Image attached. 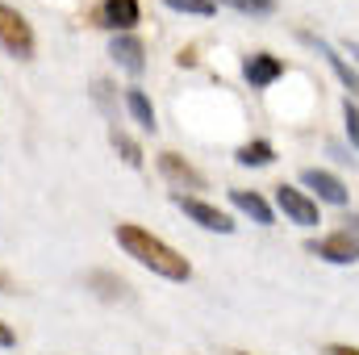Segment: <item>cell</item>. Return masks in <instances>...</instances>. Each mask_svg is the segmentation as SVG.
<instances>
[{
	"mask_svg": "<svg viewBox=\"0 0 359 355\" xmlns=\"http://www.w3.org/2000/svg\"><path fill=\"white\" fill-rule=\"evenodd\" d=\"M113 239H117V247L130 255V260H138L142 267H151L155 276H163V280H188L192 276V264L180 255L172 243H163V239H155L147 226H138V222H117V230H113Z\"/></svg>",
	"mask_w": 359,
	"mask_h": 355,
	"instance_id": "cell-1",
	"label": "cell"
},
{
	"mask_svg": "<svg viewBox=\"0 0 359 355\" xmlns=\"http://www.w3.org/2000/svg\"><path fill=\"white\" fill-rule=\"evenodd\" d=\"M305 251L318 255V260H326V264H339V267L359 264V217H347L339 230H330L322 239H309Z\"/></svg>",
	"mask_w": 359,
	"mask_h": 355,
	"instance_id": "cell-2",
	"label": "cell"
},
{
	"mask_svg": "<svg viewBox=\"0 0 359 355\" xmlns=\"http://www.w3.org/2000/svg\"><path fill=\"white\" fill-rule=\"evenodd\" d=\"M0 51L29 63L38 55V38H34V25L13 8V4H0Z\"/></svg>",
	"mask_w": 359,
	"mask_h": 355,
	"instance_id": "cell-3",
	"label": "cell"
},
{
	"mask_svg": "<svg viewBox=\"0 0 359 355\" xmlns=\"http://www.w3.org/2000/svg\"><path fill=\"white\" fill-rule=\"evenodd\" d=\"M138 17H142V4H138V0H100V4L88 13L92 25L113 29V34H134Z\"/></svg>",
	"mask_w": 359,
	"mask_h": 355,
	"instance_id": "cell-4",
	"label": "cell"
},
{
	"mask_svg": "<svg viewBox=\"0 0 359 355\" xmlns=\"http://www.w3.org/2000/svg\"><path fill=\"white\" fill-rule=\"evenodd\" d=\"M176 209H180V213H188L201 230H213V234H234V217H230L226 209H217V205L201 201V196L176 192Z\"/></svg>",
	"mask_w": 359,
	"mask_h": 355,
	"instance_id": "cell-5",
	"label": "cell"
},
{
	"mask_svg": "<svg viewBox=\"0 0 359 355\" xmlns=\"http://www.w3.org/2000/svg\"><path fill=\"white\" fill-rule=\"evenodd\" d=\"M159 172H163V180L172 184V188H180V192H205L209 188V180H205V172L201 168H192L180 151H159Z\"/></svg>",
	"mask_w": 359,
	"mask_h": 355,
	"instance_id": "cell-6",
	"label": "cell"
},
{
	"mask_svg": "<svg viewBox=\"0 0 359 355\" xmlns=\"http://www.w3.org/2000/svg\"><path fill=\"white\" fill-rule=\"evenodd\" d=\"M276 205H280V213H284L288 222H297V226H318V201H313L309 192H301V188H292V184H280V188H276Z\"/></svg>",
	"mask_w": 359,
	"mask_h": 355,
	"instance_id": "cell-7",
	"label": "cell"
},
{
	"mask_svg": "<svg viewBox=\"0 0 359 355\" xmlns=\"http://www.w3.org/2000/svg\"><path fill=\"white\" fill-rule=\"evenodd\" d=\"M280 76H284V59H276L271 51H255L243 59V80L251 88H271Z\"/></svg>",
	"mask_w": 359,
	"mask_h": 355,
	"instance_id": "cell-8",
	"label": "cell"
},
{
	"mask_svg": "<svg viewBox=\"0 0 359 355\" xmlns=\"http://www.w3.org/2000/svg\"><path fill=\"white\" fill-rule=\"evenodd\" d=\"M301 184H305V188H309L318 201H326V205H339V209H343V205H347V196H351L343 180L334 176V172H322V168H305V172H301Z\"/></svg>",
	"mask_w": 359,
	"mask_h": 355,
	"instance_id": "cell-9",
	"label": "cell"
},
{
	"mask_svg": "<svg viewBox=\"0 0 359 355\" xmlns=\"http://www.w3.org/2000/svg\"><path fill=\"white\" fill-rule=\"evenodd\" d=\"M109 59H117L130 76H142V72H147V42H142L138 34H113Z\"/></svg>",
	"mask_w": 359,
	"mask_h": 355,
	"instance_id": "cell-10",
	"label": "cell"
},
{
	"mask_svg": "<svg viewBox=\"0 0 359 355\" xmlns=\"http://www.w3.org/2000/svg\"><path fill=\"white\" fill-rule=\"evenodd\" d=\"M301 42H309V46H313V51H318V55L330 63V72L339 76V84H343V88H347V92H359V72L351 67V63H347V59H343V55H339V51H334V46H330V42L313 38L309 29H301Z\"/></svg>",
	"mask_w": 359,
	"mask_h": 355,
	"instance_id": "cell-11",
	"label": "cell"
},
{
	"mask_svg": "<svg viewBox=\"0 0 359 355\" xmlns=\"http://www.w3.org/2000/svg\"><path fill=\"white\" fill-rule=\"evenodd\" d=\"M230 201H234V209H243L255 226H271V217H276L271 205L255 192V188H230Z\"/></svg>",
	"mask_w": 359,
	"mask_h": 355,
	"instance_id": "cell-12",
	"label": "cell"
},
{
	"mask_svg": "<svg viewBox=\"0 0 359 355\" xmlns=\"http://www.w3.org/2000/svg\"><path fill=\"white\" fill-rule=\"evenodd\" d=\"M126 109H130V117H134L147 134H155V126H159V121H155V105H151V96H147V92H142V88H126Z\"/></svg>",
	"mask_w": 359,
	"mask_h": 355,
	"instance_id": "cell-13",
	"label": "cell"
},
{
	"mask_svg": "<svg viewBox=\"0 0 359 355\" xmlns=\"http://www.w3.org/2000/svg\"><path fill=\"white\" fill-rule=\"evenodd\" d=\"M88 288L96 293V297H104V301L130 297V284H126L121 276H113V272H88Z\"/></svg>",
	"mask_w": 359,
	"mask_h": 355,
	"instance_id": "cell-14",
	"label": "cell"
},
{
	"mask_svg": "<svg viewBox=\"0 0 359 355\" xmlns=\"http://www.w3.org/2000/svg\"><path fill=\"white\" fill-rule=\"evenodd\" d=\"M243 168H271L276 163V147H271L268 138H255V142H247V147H238V155H234Z\"/></svg>",
	"mask_w": 359,
	"mask_h": 355,
	"instance_id": "cell-15",
	"label": "cell"
},
{
	"mask_svg": "<svg viewBox=\"0 0 359 355\" xmlns=\"http://www.w3.org/2000/svg\"><path fill=\"white\" fill-rule=\"evenodd\" d=\"M109 142H113V151L126 159V168H142L147 159H142V147L126 134V130H109Z\"/></svg>",
	"mask_w": 359,
	"mask_h": 355,
	"instance_id": "cell-16",
	"label": "cell"
},
{
	"mask_svg": "<svg viewBox=\"0 0 359 355\" xmlns=\"http://www.w3.org/2000/svg\"><path fill=\"white\" fill-rule=\"evenodd\" d=\"M213 4H226L243 17H271L276 13V0H213Z\"/></svg>",
	"mask_w": 359,
	"mask_h": 355,
	"instance_id": "cell-17",
	"label": "cell"
},
{
	"mask_svg": "<svg viewBox=\"0 0 359 355\" xmlns=\"http://www.w3.org/2000/svg\"><path fill=\"white\" fill-rule=\"evenodd\" d=\"M172 13H184V17H213L217 4L213 0H163Z\"/></svg>",
	"mask_w": 359,
	"mask_h": 355,
	"instance_id": "cell-18",
	"label": "cell"
},
{
	"mask_svg": "<svg viewBox=\"0 0 359 355\" xmlns=\"http://www.w3.org/2000/svg\"><path fill=\"white\" fill-rule=\"evenodd\" d=\"M343 121H347V138H351V147L359 151V105L355 100L343 105Z\"/></svg>",
	"mask_w": 359,
	"mask_h": 355,
	"instance_id": "cell-19",
	"label": "cell"
},
{
	"mask_svg": "<svg viewBox=\"0 0 359 355\" xmlns=\"http://www.w3.org/2000/svg\"><path fill=\"white\" fill-rule=\"evenodd\" d=\"M13 293H17V280H13V276L0 267V297H13Z\"/></svg>",
	"mask_w": 359,
	"mask_h": 355,
	"instance_id": "cell-20",
	"label": "cell"
},
{
	"mask_svg": "<svg viewBox=\"0 0 359 355\" xmlns=\"http://www.w3.org/2000/svg\"><path fill=\"white\" fill-rule=\"evenodd\" d=\"M322 355H359V347H351V343H330Z\"/></svg>",
	"mask_w": 359,
	"mask_h": 355,
	"instance_id": "cell-21",
	"label": "cell"
},
{
	"mask_svg": "<svg viewBox=\"0 0 359 355\" xmlns=\"http://www.w3.org/2000/svg\"><path fill=\"white\" fill-rule=\"evenodd\" d=\"M17 343V335H13V326L8 322H0V347H13Z\"/></svg>",
	"mask_w": 359,
	"mask_h": 355,
	"instance_id": "cell-22",
	"label": "cell"
},
{
	"mask_svg": "<svg viewBox=\"0 0 359 355\" xmlns=\"http://www.w3.org/2000/svg\"><path fill=\"white\" fill-rule=\"evenodd\" d=\"M234 355H247V351H234Z\"/></svg>",
	"mask_w": 359,
	"mask_h": 355,
	"instance_id": "cell-23",
	"label": "cell"
}]
</instances>
